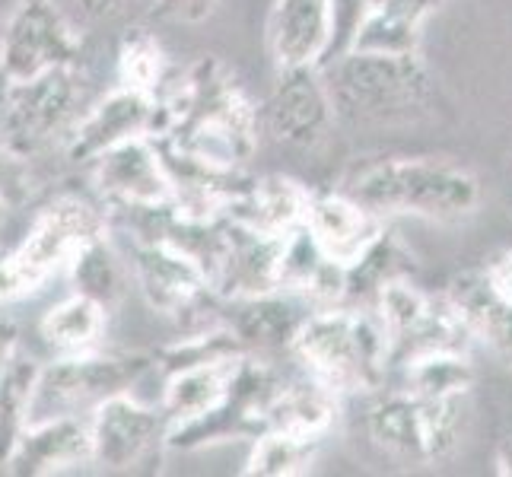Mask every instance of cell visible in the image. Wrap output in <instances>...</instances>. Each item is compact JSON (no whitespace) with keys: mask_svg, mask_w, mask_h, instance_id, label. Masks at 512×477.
Listing matches in <instances>:
<instances>
[{"mask_svg":"<svg viewBox=\"0 0 512 477\" xmlns=\"http://www.w3.org/2000/svg\"><path fill=\"white\" fill-rule=\"evenodd\" d=\"M344 191L373 214L462 223L478 214L481 182L446 156H382L347 175Z\"/></svg>","mask_w":512,"mask_h":477,"instance_id":"cell-1","label":"cell"},{"mask_svg":"<svg viewBox=\"0 0 512 477\" xmlns=\"http://www.w3.org/2000/svg\"><path fill=\"white\" fill-rule=\"evenodd\" d=\"M290 357L338 395L379 392L392 369V344L376 309H315L293 338Z\"/></svg>","mask_w":512,"mask_h":477,"instance_id":"cell-2","label":"cell"},{"mask_svg":"<svg viewBox=\"0 0 512 477\" xmlns=\"http://www.w3.org/2000/svg\"><path fill=\"white\" fill-rule=\"evenodd\" d=\"M338 118L360 125H398L427 112L433 80L417 55L347 51L325 67Z\"/></svg>","mask_w":512,"mask_h":477,"instance_id":"cell-3","label":"cell"},{"mask_svg":"<svg viewBox=\"0 0 512 477\" xmlns=\"http://www.w3.org/2000/svg\"><path fill=\"white\" fill-rule=\"evenodd\" d=\"M366 430L385 455L404 465H439L458 446L462 401H436L401 388L369 408Z\"/></svg>","mask_w":512,"mask_h":477,"instance_id":"cell-4","label":"cell"},{"mask_svg":"<svg viewBox=\"0 0 512 477\" xmlns=\"http://www.w3.org/2000/svg\"><path fill=\"white\" fill-rule=\"evenodd\" d=\"M153 363L150 357H112V353H70L42 366L39 382L32 395L35 420L51 417H90L102 401L121 392H131V385L147 373Z\"/></svg>","mask_w":512,"mask_h":477,"instance_id":"cell-5","label":"cell"},{"mask_svg":"<svg viewBox=\"0 0 512 477\" xmlns=\"http://www.w3.org/2000/svg\"><path fill=\"white\" fill-rule=\"evenodd\" d=\"M392 344V363L404 366L439 350L468 353L471 334L449 296L420 290L411 277H395L376 293V306Z\"/></svg>","mask_w":512,"mask_h":477,"instance_id":"cell-6","label":"cell"},{"mask_svg":"<svg viewBox=\"0 0 512 477\" xmlns=\"http://www.w3.org/2000/svg\"><path fill=\"white\" fill-rule=\"evenodd\" d=\"M83 80L77 67H55L29 80H10L0 99V137L4 144L32 153L55 134H70L80 121Z\"/></svg>","mask_w":512,"mask_h":477,"instance_id":"cell-7","label":"cell"},{"mask_svg":"<svg viewBox=\"0 0 512 477\" xmlns=\"http://www.w3.org/2000/svg\"><path fill=\"white\" fill-rule=\"evenodd\" d=\"M131 271L140 296L147 299L153 312L179 318V322H194L191 331L217 325L204 318V312H214L220 293L210 287L198 258H191L179 245L163 239H134Z\"/></svg>","mask_w":512,"mask_h":477,"instance_id":"cell-8","label":"cell"},{"mask_svg":"<svg viewBox=\"0 0 512 477\" xmlns=\"http://www.w3.org/2000/svg\"><path fill=\"white\" fill-rule=\"evenodd\" d=\"M109 233L105 214L83 198L64 194V198L45 204L35 214L26 239L13 249L16 268H20L26 290H39L48 277H55L70 268L86 245Z\"/></svg>","mask_w":512,"mask_h":477,"instance_id":"cell-9","label":"cell"},{"mask_svg":"<svg viewBox=\"0 0 512 477\" xmlns=\"http://www.w3.org/2000/svg\"><path fill=\"white\" fill-rule=\"evenodd\" d=\"M80 64V35L55 0H20L0 39V70L7 80H29L55 67Z\"/></svg>","mask_w":512,"mask_h":477,"instance_id":"cell-10","label":"cell"},{"mask_svg":"<svg viewBox=\"0 0 512 477\" xmlns=\"http://www.w3.org/2000/svg\"><path fill=\"white\" fill-rule=\"evenodd\" d=\"M338 109L322 67L277 70L271 96L264 102V125L277 144L293 150H315L328 140Z\"/></svg>","mask_w":512,"mask_h":477,"instance_id":"cell-11","label":"cell"},{"mask_svg":"<svg viewBox=\"0 0 512 477\" xmlns=\"http://www.w3.org/2000/svg\"><path fill=\"white\" fill-rule=\"evenodd\" d=\"M99 198L112 210H150L175 204V185L166 156L153 137H134L93 163Z\"/></svg>","mask_w":512,"mask_h":477,"instance_id":"cell-12","label":"cell"},{"mask_svg":"<svg viewBox=\"0 0 512 477\" xmlns=\"http://www.w3.org/2000/svg\"><path fill=\"white\" fill-rule=\"evenodd\" d=\"M93 427V462L109 471H131L166 446L169 420L163 408H147L131 392L102 401L90 414Z\"/></svg>","mask_w":512,"mask_h":477,"instance_id":"cell-13","label":"cell"},{"mask_svg":"<svg viewBox=\"0 0 512 477\" xmlns=\"http://www.w3.org/2000/svg\"><path fill=\"white\" fill-rule=\"evenodd\" d=\"M160 134V99L140 93L134 86H118L99 99L67 134V156L74 163H96L102 153L134 137Z\"/></svg>","mask_w":512,"mask_h":477,"instance_id":"cell-14","label":"cell"},{"mask_svg":"<svg viewBox=\"0 0 512 477\" xmlns=\"http://www.w3.org/2000/svg\"><path fill=\"white\" fill-rule=\"evenodd\" d=\"M303 226L312 242L322 249V255L341 264L344 271L360 264L385 233V220L357 198H350L344 188L312 191Z\"/></svg>","mask_w":512,"mask_h":477,"instance_id":"cell-15","label":"cell"},{"mask_svg":"<svg viewBox=\"0 0 512 477\" xmlns=\"http://www.w3.org/2000/svg\"><path fill=\"white\" fill-rule=\"evenodd\" d=\"M83 465H93L90 417H51L29 423L4 462V471L13 477H51Z\"/></svg>","mask_w":512,"mask_h":477,"instance_id":"cell-16","label":"cell"},{"mask_svg":"<svg viewBox=\"0 0 512 477\" xmlns=\"http://www.w3.org/2000/svg\"><path fill=\"white\" fill-rule=\"evenodd\" d=\"M226 325L236 331L245 353H277L293 347V338L306 318L315 312L303 296L290 290H271L249 299H229Z\"/></svg>","mask_w":512,"mask_h":477,"instance_id":"cell-17","label":"cell"},{"mask_svg":"<svg viewBox=\"0 0 512 477\" xmlns=\"http://www.w3.org/2000/svg\"><path fill=\"white\" fill-rule=\"evenodd\" d=\"M331 45L328 0H274L268 16V48L277 70L325 67Z\"/></svg>","mask_w":512,"mask_h":477,"instance_id":"cell-18","label":"cell"},{"mask_svg":"<svg viewBox=\"0 0 512 477\" xmlns=\"http://www.w3.org/2000/svg\"><path fill=\"white\" fill-rule=\"evenodd\" d=\"M312 191L287 175H261V179L239 185L233 201L226 204L223 217L255 229L264 236L284 239L306 223Z\"/></svg>","mask_w":512,"mask_h":477,"instance_id":"cell-19","label":"cell"},{"mask_svg":"<svg viewBox=\"0 0 512 477\" xmlns=\"http://www.w3.org/2000/svg\"><path fill=\"white\" fill-rule=\"evenodd\" d=\"M449 303L462 315L471 341H481L493 357L512 366V303L490 287L487 274L462 271L446 287Z\"/></svg>","mask_w":512,"mask_h":477,"instance_id":"cell-20","label":"cell"},{"mask_svg":"<svg viewBox=\"0 0 512 477\" xmlns=\"http://www.w3.org/2000/svg\"><path fill=\"white\" fill-rule=\"evenodd\" d=\"M239 357H223V360H207L182 366L175 373H166V388H163V414L169 427H182V423H194L207 414L223 408V401L233 392V379L239 369Z\"/></svg>","mask_w":512,"mask_h":477,"instance_id":"cell-21","label":"cell"},{"mask_svg":"<svg viewBox=\"0 0 512 477\" xmlns=\"http://www.w3.org/2000/svg\"><path fill=\"white\" fill-rule=\"evenodd\" d=\"M439 7H443V0H373L350 51L417 55L423 29Z\"/></svg>","mask_w":512,"mask_h":477,"instance_id":"cell-22","label":"cell"},{"mask_svg":"<svg viewBox=\"0 0 512 477\" xmlns=\"http://www.w3.org/2000/svg\"><path fill=\"white\" fill-rule=\"evenodd\" d=\"M338 392L312 376L303 373V379H293L277 388V395L268 408L264 430H293L309 436H328V430L338 420ZM261 430V433H264Z\"/></svg>","mask_w":512,"mask_h":477,"instance_id":"cell-23","label":"cell"},{"mask_svg":"<svg viewBox=\"0 0 512 477\" xmlns=\"http://www.w3.org/2000/svg\"><path fill=\"white\" fill-rule=\"evenodd\" d=\"M105 309L96 299L83 293H70L61 303H55L39 325L42 341L48 350H55L58 357H70V353H90L99 347L105 334Z\"/></svg>","mask_w":512,"mask_h":477,"instance_id":"cell-24","label":"cell"},{"mask_svg":"<svg viewBox=\"0 0 512 477\" xmlns=\"http://www.w3.org/2000/svg\"><path fill=\"white\" fill-rule=\"evenodd\" d=\"M325 436L293 433V430H264L252 439L249 462L242 474L249 477H303L319 458Z\"/></svg>","mask_w":512,"mask_h":477,"instance_id":"cell-25","label":"cell"},{"mask_svg":"<svg viewBox=\"0 0 512 477\" xmlns=\"http://www.w3.org/2000/svg\"><path fill=\"white\" fill-rule=\"evenodd\" d=\"M39 373H42V363H35L23 350L0 369V468H4V462L10 458L16 439L29 427L32 395H35Z\"/></svg>","mask_w":512,"mask_h":477,"instance_id":"cell-26","label":"cell"},{"mask_svg":"<svg viewBox=\"0 0 512 477\" xmlns=\"http://www.w3.org/2000/svg\"><path fill=\"white\" fill-rule=\"evenodd\" d=\"M401 373H404V388L436 401H465V395L474 385V369L468 353L458 350H439V353H427V357H417L411 363H404Z\"/></svg>","mask_w":512,"mask_h":477,"instance_id":"cell-27","label":"cell"},{"mask_svg":"<svg viewBox=\"0 0 512 477\" xmlns=\"http://www.w3.org/2000/svg\"><path fill=\"white\" fill-rule=\"evenodd\" d=\"M67 274L77 287L74 293L96 299L105 309H112L121 299V293H125V268H121V258L112 249L109 233L86 245V249L70 261Z\"/></svg>","mask_w":512,"mask_h":477,"instance_id":"cell-28","label":"cell"},{"mask_svg":"<svg viewBox=\"0 0 512 477\" xmlns=\"http://www.w3.org/2000/svg\"><path fill=\"white\" fill-rule=\"evenodd\" d=\"M169 61L156 35L147 29H128L118 48V77L121 86H134L140 93L160 96L169 83Z\"/></svg>","mask_w":512,"mask_h":477,"instance_id":"cell-29","label":"cell"},{"mask_svg":"<svg viewBox=\"0 0 512 477\" xmlns=\"http://www.w3.org/2000/svg\"><path fill=\"white\" fill-rule=\"evenodd\" d=\"M35 191L29 153H20L7 144H0V204L7 210L23 207Z\"/></svg>","mask_w":512,"mask_h":477,"instance_id":"cell-30","label":"cell"},{"mask_svg":"<svg viewBox=\"0 0 512 477\" xmlns=\"http://www.w3.org/2000/svg\"><path fill=\"white\" fill-rule=\"evenodd\" d=\"M217 4L220 0H156L160 13L175 23H201L217 10Z\"/></svg>","mask_w":512,"mask_h":477,"instance_id":"cell-31","label":"cell"},{"mask_svg":"<svg viewBox=\"0 0 512 477\" xmlns=\"http://www.w3.org/2000/svg\"><path fill=\"white\" fill-rule=\"evenodd\" d=\"M490 280V287L497 290L503 299L512 303V249H500L487 258V264L481 268Z\"/></svg>","mask_w":512,"mask_h":477,"instance_id":"cell-32","label":"cell"},{"mask_svg":"<svg viewBox=\"0 0 512 477\" xmlns=\"http://www.w3.org/2000/svg\"><path fill=\"white\" fill-rule=\"evenodd\" d=\"M26 280L16 268L13 249H0V303H10L16 296H26Z\"/></svg>","mask_w":512,"mask_h":477,"instance_id":"cell-33","label":"cell"},{"mask_svg":"<svg viewBox=\"0 0 512 477\" xmlns=\"http://www.w3.org/2000/svg\"><path fill=\"white\" fill-rule=\"evenodd\" d=\"M16 353H20V328L13 318L0 315V369H4Z\"/></svg>","mask_w":512,"mask_h":477,"instance_id":"cell-34","label":"cell"},{"mask_svg":"<svg viewBox=\"0 0 512 477\" xmlns=\"http://www.w3.org/2000/svg\"><path fill=\"white\" fill-rule=\"evenodd\" d=\"M493 465H497L500 477H512V436H506L497 452H493Z\"/></svg>","mask_w":512,"mask_h":477,"instance_id":"cell-35","label":"cell"},{"mask_svg":"<svg viewBox=\"0 0 512 477\" xmlns=\"http://www.w3.org/2000/svg\"><path fill=\"white\" fill-rule=\"evenodd\" d=\"M77 4L83 7V13H90V16H109L118 7V0H77Z\"/></svg>","mask_w":512,"mask_h":477,"instance_id":"cell-36","label":"cell"},{"mask_svg":"<svg viewBox=\"0 0 512 477\" xmlns=\"http://www.w3.org/2000/svg\"><path fill=\"white\" fill-rule=\"evenodd\" d=\"M4 214H7V207H4V204H0V220H4Z\"/></svg>","mask_w":512,"mask_h":477,"instance_id":"cell-37","label":"cell"}]
</instances>
